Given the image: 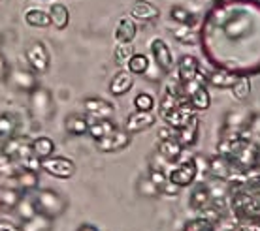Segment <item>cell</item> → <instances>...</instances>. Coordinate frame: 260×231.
Returning <instances> with one entry per match:
<instances>
[{"label":"cell","mask_w":260,"mask_h":231,"mask_svg":"<svg viewBox=\"0 0 260 231\" xmlns=\"http://www.w3.org/2000/svg\"><path fill=\"white\" fill-rule=\"evenodd\" d=\"M234 167L228 162V158L221 156V154H215L208 158V175L209 179L219 180V182H228L230 177L234 175Z\"/></svg>","instance_id":"cell-14"},{"label":"cell","mask_w":260,"mask_h":231,"mask_svg":"<svg viewBox=\"0 0 260 231\" xmlns=\"http://www.w3.org/2000/svg\"><path fill=\"white\" fill-rule=\"evenodd\" d=\"M89 124L91 119L81 113H70L64 119V132L72 137H83L89 132Z\"/></svg>","instance_id":"cell-21"},{"label":"cell","mask_w":260,"mask_h":231,"mask_svg":"<svg viewBox=\"0 0 260 231\" xmlns=\"http://www.w3.org/2000/svg\"><path fill=\"white\" fill-rule=\"evenodd\" d=\"M130 143H132V135L128 132H124V130L117 128L115 132H111L110 135L94 141V147L100 152H121L126 147H130Z\"/></svg>","instance_id":"cell-9"},{"label":"cell","mask_w":260,"mask_h":231,"mask_svg":"<svg viewBox=\"0 0 260 231\" xmlns=\"http://www.w3.org/2000/svg\"><path fill=\"white\" fill-rule=\"evenodd\" d=\"M232 90V96L238 102H243L251 96V90H253V85H251V77L249 75H236V81L230 87Z\"/></svg>","instance_id":"cell-33"},{"label":"cell","mask_w":260,"mask_h":231,"mask_svg":"<svg viewBox=\"0 0 260 231\" xmlns=\"http://www.w3.org/2000/svg\"><path fill=\"white\" fill-rule=\"evenodd\" d=\"M149 51H151V60H153L164 73H170V71L176 68V60H174L172 49H170V45L166 44L162 38L151 40Z\"/></svg>","instance_id":"cell-7"},{"label":"cell","mask_w":260,"mask_h":231,"mask_svg":"<svg viewBox=\"0 0 260 231\" xmlns=\"http://www.w3.org/2000/svg\"><path fill=\"white\" fill-rule=\"evenodd\" d=\"M55 111H57V105H55V98L49 89L38 85L32 92H28V113L36 122L40 124L51 122Z\"/></svg>","instance_id":"cell-2"},{"label":"cell","mask_w":260,"mask_h":231,"mask_svg":"<svg viewBox=\"0 0 260 231\" xmlns=\"http://www.w3.org/2000/svg\"><path fill=\"white\" fill-rule=\"evenodd\" d=\"M55 220L47 218L46 214H34L32 218L21 222V231H51Z\"/></svg>","instance_id":"cell-34"},{"label":"cell","mask_w":260,"mask_h":231,"mask_svg":"<svg viewBox=\"0 0 260 231\" xmlns=\"http://www.w3.org/2000/svg\"><path fill=\"white\" fill-rule=\"evenodd\" d=\"M128 17H132L136 23H153L160 17V10L151 0H136L130 6Z\"/></svg>","instance_id":"cell-17"},{"label":"cell","mask_w":260,"mask_h":231,"mask_svg":"<svg viewBox=\"0 0 260 231\" xmlns=\"http://www.w3.org/2000/svg\"><path fill=\"white\" fill-rule=\"evenodd\" d=\"M13 186H17L23 194H32L40 188V175L32 169H26L23 166H17L10 175Z\"/></svg>","instance_id":"cell-11"},{"label":"cell","mask_w":260,"mask_h":231,"mask_svg":"<svg viewBox=\"0 0 260 231\" xmlns=\"http://www.w3.org/2000/svg\"><path fill=\"white\" fill-rule=\"evenodd\" d=\"M13 211H15V214L19 216L21 222H25V220L32 218L34 214H38V209H36V205H34L32 194H25L23 199L19 201V205L15 207Z\"/></svg>","instance_id":"cell-36"},{"label":"cell","mask_w":260,"mask_h":231,"mask_svg":"<svg viewBox=\"0 0 260 231\" xmlns=\"http://www.w3.org/2000/svg\"><path fill=\"white\" fill-rule=\"evenodd\" d=\"M155 105H156L155 96L149 94V92H140L134 98V107H136V111H153Z\"/></svg>","instance_id":"cell-39"},{"label":"cell","mask_w":260,"mask_h":231,"mask_svg":"<svg viewBox=\"0 0 260 231\" xmlns=\"http://www.w3.org/2000/svg\"><path fill=\"white\" fill-rule=\"evenodd\" d=\"M38 2H51V0H38Z\"/></svg>","instance_id":"cell-49"},{"label":"cell","mask_w":260,"mask_h":231,"mask_svg":"<svg viewBox=\"0 0 260 231\" xmlns=\"http://www.w3.org/2000/svg\"><path fill=\"white\" fill-rule=\"evenodd\" d=\"M2 44H4V36L0 34V49H2Z\"/></svg>","instance_id":"cell-48"},{"label":"cell","mask_w":260,"mask_h":231,"mask_svg":"<svg viewBox=\"0 0 260 231\" xmlns=\"http://www.w3.org/2000/svg\"><path fill=\"white\" fill-rule=\"evenodd\" d=\"M249 134H254L260 137V115H253L249 121Z\"/></svg>","instance_id":"cell-44"},{"label":"cell","mask_w":260,"mask_h":231,"mask_svg":"<svg viewBox=\"0 0 260 231\" xmlns=\"http://www.w3.org/2000/svg\"><path fill=\"white\" fill-rule=\"evenodd\" d=\"M83 109L89 119H113L115 115V105L100 96L85 98Z\"/></svg>","instance_id":"cell-12"},{"label":"cell","mask_w":260,"mask_h":231,"mask_svg":"<svg viewBox=\"0 0 260 231\" xmlns=\"http://www.w3.org/2000/svg\"><path fill=\"white\" fill-rule=\"evenodd\" d=\"M4 83L10 85L17 92L28 94V92H32L38 87V75L28 66H10V71H8V77Z\"/></svg>","instance_id":"cell-4"},{"label":"cell","mask_w":260,"mask_h":231,"mask_svg":"<svg viewBox=\"0 0 260 231\" xmlns=\"http://www.w3.org/2000/svg\"><path fill=\"white\" fill-rule=\"evenodd\" d=\"M17 167V164L8 156L6 152H4V148L0 147V173L6 175V177H10V175L13 173V169Z\"/></svg>","instance_id":"cell-42"},{"label":"cell","mask_w":260,"mask_h":231,"mask_svg":"<svg viewBox=\"0 0 260 231\" xmlns=\"http://www.w3.org/2000/svg\"><path fill=\"white\" fill-rule=\"evenodd\" d=\"M25 62L36 75H44L51 68V53L40 40H32L25 49Z\"/></svg>","instance_id":"cell-3"},{"label":"cell","mask_w":260,"mask_h":231,"mask_svg":"<svg viewBox=\"0 0 260 231\" xmlns=\"http://www.w3.org/2000/svg\"><path fill=\"white\" fill-rule=\"evenodd\" d=\"M132 53H134V49L130 44H117L113 49V58L117 64H126V60L132 57Z\"/></svg>","instance_id":"cell-41"},{"label":"cell","mask_w":260,"mask_h":231,"mask_svg":"<svg viewBox=\"0 0 260 231\" xmlns=\"http://www.w3.org/2000/svg\"><path fill=\"white\" fill-rule=\"evenodd\" d=\"M21 122L19 117L13 113H0V139H8L17 134Z\"/></svg>","instance_id":"cell-32"},{"label":"cell","mask_w":260,"mask_h":231,"mask_svg":"<svg viewBox=\"0 0 260 231\" xmlns=\"http://www.w3.org/2000/svg\"><path fill=\"white\" fill-rule=\"evenodd\" d=\"M198 134H200V119H198V115H194L185 126L176 130L174 137L179 141V145H181L183 148H189V147H194L196 145V141H198Z\"/></svg>","instance_id":"cell-18"},{"label":"cell","mask_w":260,"mask_h":231,"mask_svg":"<svg viewBox=\"0 0 260 231\" xmlns=\"http://www.w3.org/2000/svg\"><path fill=\"white\" fill-rule=\"evenodd\" d=\"M115 130H117V124L113 122V119H91L87 135L92 137V141H98V139L110 135L111 132H115Z\"/></svg>","instance_id":"cell-26"},{"label":"cell","mask_w":260,"mask_h":231,"mask_svg":"<svg viewBox=\"0 0 260 231\" xmlns=\"http://www.w3.org/2000/svg\"><path fill=\"white\" fill-rule=\"evenodd\" d=\"M253 113L243 107L228 111L224 117V126H222V134H243L249 132V121H251Z\"/></svg>","instance_id":"cell-10"},{"label":"cell","mask_w":260,"mask_h":231,"mask_svg":"<svg viewBox=\"0 0 260 231\" xmlns=\"http://www.w3.org/2000/svg\"><path fill=\"white\" fill-rule=\"evenodd\" d=\"M42 171H46L47 175H51L55 179L60 180H70L78 167H76V162L68 158V156H57V154H51L42 160Z\"/></svg>","instance_id":"cell-5"},{"label":"cell","mask_w":260,"mask_h":231,"mask_svg":"<svg viewBox=\"0 0 260 231\" xmlns=\"http://www.w3.org/2000/svg\"><path fill=\"white\" fill-rule=\"evenodd\" d=\"M47 13H49L53 28H57V30H66L68 28V25H70V10L62 2H51Z\"/></svg>","instance_id":"cell-25"},{"label":"cell","mask_w":260,"mask_h":231,"mask_svg":"<svg viewBox=\"0 0 260 231\" xmlns=\"http://www.w3.org/2000/svg\"><path fill=\"white\" fill-rule=\"evenodd\" d=\"M170 32H172L174 40H177V42L183 45H192V42L196 40V34H194V28H192V26L177 25L176 28H172Z\"/></svg>","instance_id":"cell-37"},{"label":"cell","mask_w":260,"mask_h":231,"mask_svg":"<svg viewBox=\"0 0 260 231\" xmlns=\"http://www.w3.org/2000/svg\"><path fill=\"white\" fill-rule=\"evenodd\" d=\"M138 36V23L132 17H121L115 25V30H113V38H115V44H132Z\"/></svg>","instance_id":"cell-19"},{"label":"cell","mask_w":260,"mask_h":231,"mask_svg":"<svg viewBox=\"0 0 260 231\" xmlns=\"http://www.w3.org/2000/svg\"><path fill=\"white\" fill-rule=\"evenodd\" d=\"M189 205L196 212L206 211V209H209V207L213 205V192H211V186H209L208 182H204V180L196 182L192 192H190Z\"/></svg>","instance_id":"cell-16"},{"label":"cell","mask_w":260,"mask_h":231,"mask_svg":"<svg viewBox=\"0 0 260 231\" xmlns=\"http://www.w3.org/2000/svg\"><path fill=\"white\" fill-rule=\"evenodd\" d=\"M30 141H32V139H30L28 135L15 134V135H12V137H8L6 141H4V145H2V148H4V152H6L15 164H21L25 158H28V156L32 154V150H30Z\"/></svg>","instance_id":"cell-8"},{"label":"cell","mask_w":260,"mask_h":231,"mask_svg":"<svg viewBox=\"0 0 260 231\" xmlns=\"http://www.w3.org/2000/svg\"><path fill=\"white\" fill-rule=\"evenodd\" d=\"M30 150H32L34 156H38L40 160H44L47 156L55 154V141H53L49 135H38V137H32L30 141Z\"/></svg>","instance_id":"cell-29"},{"label":"cell","mask_w":260,"mask_h":231,"mask_svg":"<svg viewBox=\"0 0 260 231\" xmlns=\"http://www.w3.org/2000/svg\"><path fill=\"white\" fill-rule=\"evenodd\" d=\"M181 231H215V224L209 222L208 218H204V216H198V218L190 220L183 225Z\"/></svg>","instance_id":"cell-40"},{"label":"cell","mask_w":260,"mask_h":231,"mask_svg":"<svg viewBox=\"0 0 260 231\" xmlns=\"http://www.w3.org/2000/svg\"><path fill=\"white\" fill-rule=\"evenodd\" d=\"M200 73V62L198 58L192 57V55H183L177 62V77L181 83H187V81H194L196 75Z\"/></svg>","instance_id":"cell-23"},{"label":"cell","mask_w":260,"mask_h":231,"mask_svg":"<svg viewBox=\"0 0 260 231\" xmlns=\"http://www.w3.org/2000/svg\"><path fill=\"white\" fill-rule=\"evenodd\" d=\"M124 66L132 75H145L151 66V58L143 53H132V57L126 60Z\"/></svg>","instance_id":"cell-31"},{"label":"cell","mask_w":260,"mask_h":231,"mask_svg":"<svg viewBox=\"0 0 260 231\" xmlns=\"http://www.w3.org/2000/svg\"><path fill=\"white\" fill-rule=\"evenodd\" d=\"M254 225H256V231H260V216L254 218Z\"/></svg>","instance_id":"cell-47"},{"label":"cell","mask_w":260,"mask_h":231,"mask_svg":"<svg viewBox=\"0 0 260 231\" xmlns=\"http://www.w3.org/2000/svg\"><path fill=\"white\" fill-rule=\"evenodd\" d=\"M132 87H134V75L126 68L115 71V75L111 77L110 85H108L111 96H124L126 92L132 90Z\"/></svg>","instance_id":"cell-20"},{"label":"cell","mask_w":260,"mask_h":231,"mask_svg":"<svg viewBox=\"0 0 260 231\" xmlns=\"http://www.w3.org/2000/svg\"><path fill=\"white\" fill-rule=\"evenodd\" d=\"M76 231H100V229H98V227H96L94 224L83 222V224H79V225H78V229H76Z\"/></svg>","instance_id":"cell-46"},{"label":"cell","mask_w":260,"mask_h":231,"mask_svg":"<svg viewBox=\"0 0 260 231\" xmlns=\"http://www.w3.org/2000/svg\"><path fill=\"white\" fill-rule=\"evenodd\" d=\"M8 71H10V62L6 60V57L0 51V83H4L8 77Z\"/></svg>","instance_id":"cell-43"},{"label":"cell","mask_w":260,"mask_h":231,"mask_svg":"<svg viewBox=\"0 0 260 231\" xmlns=\"http://www.w3.org/2000/svg\"><path fill=\"white\" fill-rule=\"evenodd\" d=\"M187 100H189V103L192 105V109H194L196 113L208 111L209 107H211V96H209L208 85H200Z\"/></svg>","instance_id":"cell-30"},{"label":"cell","mask_w":260,"mask_h":231,"mask_svg":"<svg viewBox=\"0 0 260 231\" xmlns=\"http://www.w3.org/2000/svg\"><path fill=\"white\" fill-rule=\"evenodd\" d=\"M23 196H25V194L21 192L17 186H13L12 179H10L4 186L0 188V209L13 211L15 207L19 205V201L23 199Z\"/></svg>","instance_id":"cell-24"},{"label":"cell","mask_w":260,"mask_h":231,"mask_svg":"<svg viewBox=\"0 0 260 231\" xmlns=\"http://www.w3.org/2000/svg\"><path fill=\"white\" fill-rule=\"evenodd\" d=\"M168 180L174 186L179 188V190L187 186H192L196 180H198V167H196L194 160L189 158V160H185L177 167H174L168 173Z\"/></svg>","instance_id":"cell-6"},{"label":"cell","mask_w":260,"mask_h":231,"mask_svg":"<svg viewBox=\"0 0 260 231\" xmlns=\"http://www.w3.org/2000/svg\"><path fill=\"white\" fill-rule=\"evenodd\" d=\"M136 190L142 198H158V196H162L160 190H158V188H156L155 184L149 180V177H142V179L138 180Z\"/></svg>","instance_id":"cell-38"},{"label":"cell","mask_w":260,"mask_h":231,"mask_svg":"<svg viewBox=\"0 0 260 231\" xmlns=\"http://www.w3.org/2000/svg\"><path fill=\"white\" fill-rule=\"evenodd\" d=\"M156 152L162 156L166 164H176L183 154V147L179 145L176 137H166V139H158L156 143Z\"/></svg>","instance_id":"cell-22"},{"label":"cell","mask_w":260,"mask_h":231,"mask_svg":"<svg viewBox=\"0 0 260 231\" xmlns=\"http://www.w3.org/2000/svg\"><path fill=\"white\" fill-rule=\"evenodd\" d=\"M155 122H156V117L153 111H134L124 121V132H128L130 135H136L140 132L153 128Z\"/></svg>","instance_id":"cell-13"},{"label":"cell","mask_w":260,"mask_h":231,"mask_svg":"<svg viewBox=\"0 0 260 231\" xmlns=\"http://www.w3.org/2000/svg\"><path fill=\"white\" fill-rule=\"evenodd\" d=\"M204 75H206V85L215 89H230L236 81V73H232L230 70H215Z\"/></svg>","instance_id":"cell-28"},{"label":"cell","mask_w":260,"mask_h":231,"mask_svg":"<svg viewBox=\"0 0 260 231\" xmlns=\"http://www.w3.org/2000/svg\"><path fill=\"white\" fill-rule=\"evenodd\" d=\"M32 199L40 214H46L51 220L60 218L68 211V198L53 188H38L36 192H32Z\"/></svg>","instance_id":"cell-1"},{"label":"cell","mask_w":260,"mask_h":231,"mask_svg":"<svg viewBox=\"0 0 260 231\" xmlns=\"http://www.w3.org/2000/svg\"><path fill=\"white\" fill-rule=\"evenodd\" d=\"M23 19L28 26L32 28H49L51 26V19H49V13L42 8H26L23 13Z\"/></svg>","instance_id":"cell-27"},{"label":"cell","mask_w":260,"mask_h":231,"mask_svg":"<svg viewBox=\"0 0 260 231\" xmlns=\"http://www.w3.org/2000/svg\"><path fill=\"white\" fill-rule=\"evenodd\" d=\"M194 115H196V111L192 109V105L189 103V100H185V102H181L177 107H174L170 113H166V115L162 117V121L166 122V126H170V128L176 132V130H179L181 126H185Z\"/></svg>","instance_id":"cell-15"},{"label":"cell","mask_w":260,"mask_h":231,"mask_svg":"<svg viewBox=\"0 0 260 231\" xmlns=\"http://www.w3.org/2000/svg\"><path fill=\"white\" fill-rule=\"evenodd\" d=\"M0 231H21V224H15L10 220H0Z\"/></svg>","instance_id":"cell-45"},{"label":"cell","mask_w":260,"mask_h":231,"mask_svg":"<svg viewBox=\"0 0 260 231\" xmlns=\"http://www.w3.org/2000/svg\"><path fill=\"white\" fill-rule=\"evenodd\" d=\"M170 19L174 21V23H177V25L192 26L194 28L198 17L185 6H172V10H170Z\"/></svg>","instance_id":"cell-35"}]
</instances>
